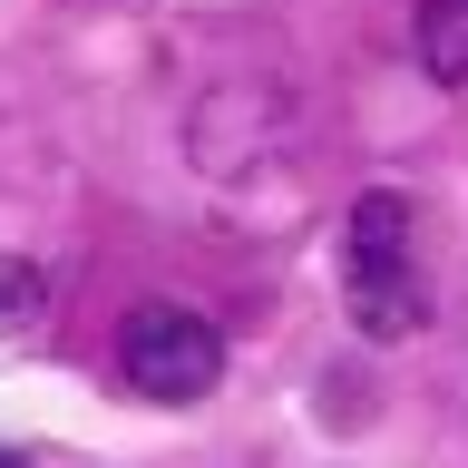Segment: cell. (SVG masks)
<instances>
[{
  "instance_id": "obj_3",
  "label": "cell",
  "mask_w": 468,
  "mask_h": 468,
  "mask_svg": "<svg viewBox=\"0 0 468 468\" xmlns=\"http://www.w3.org/2000/svg\"><path fill=\"white\" fill-rule=\"evenodd\" d=\"M420 69L468 98V0H420Z\"/></svg>"
},
{
  "instance_id": "obj_4",
  "label": "cell",
  "mask_w": 468,
  "mask_h": 468,
  "mask_svg": "<svg viewBox=\"0 0 468 468\" xmlns=\"http://www.w3.org/2000/svg\"><path fill=\"white\" fill-rule=\"evenodd\" d=\"M49 313V273L20 254H0V332H29V322Z\"/></svg>"
},
{
  "instance_id": "obj_2",
  "label": "cell",
  "mask_w": 468,
  "mask_h": 468,
  "mask_svg": "<svg viewBox=\"0 0 468 468\" xmlns=\"http://www.w3.org/2000/svg\"><path fill=\"white\" fill-rule=\"evenodd\" d=\"M117 371H127L137 400L186 410V400H205L225 380V342H215V322L196 303H137V313L117 322Z\"/></svg>"
},
{
  "instance_id": "obj_5",
  "label": "cell",
  "mask_w": 468,
  "mask_h": 468,
  "mask_svg": "<svg viewBox=\"0 0 468 468\" xmlns=\"http://www.w3.org/2000/svg\"><path fill=\"white\" fill-rule=\"evenodd\" d=\"M0 468H20V459H10V449H0Z\"/></svg>"
},
{
  "instance_id": "obj_1",
  "label": "cell",
  "mask_w": 468,
  "mask_h": 468,
  "mask_svg": "<svg viewBox=\"0 0 468 468\" xmlns=\"http://www.w3.org/2000/svg\"><path fill=\"white\" fill-rule=\"evenodd\" d=\"M342 303L371 342H410L430 322V283H420V234H410L400 196H361L342 234Z\"/></svg>"
}]
</instances>
